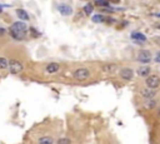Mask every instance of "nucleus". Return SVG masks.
<instances>
[{
    "label": "nucleus",
    "mask_w": 160,
    "mask_h": 144,
    "mask_svg": "<svg viewBox=\"0 0 160 144\" xmlns=\"http://www.w3.org/2000/svg\"><path fill=\"white\" fill-rule=\"evenodd\" d=\"M155 61H156V63H159L160 64V51H158V53H156V55H155V59H154Z\"/></svg>",
    "instance_id": "21"
},
{
    "label": "nucleus",
    "mask_w": 160,
    "mask_h": 144,
    "mask_svg": "<svg viewBox=\"0 0 160 144\" xmlns=\"http://www.w3.org/2000/svg\"><path fill=\"white\" fill-rule=\"evenodd\" d=\"M95 5H99V6H109L110 3H108V2H97V3H95Z\"/></svg>",
    "instance_id": "20"
},
{
    "label": "nucleus",
    "mask_w": 160,
    "mask_h": 144,
    "mask_svg": "<svg viewBox=\"0 0 160 144\" xmlns=\"http://www.w3.org/2000/svg\"><path fill=\"white\" fill-rule=\"evenodd\" d=\"M119 77L124 80V81H130L134 78V69L130 67H123L119 69Z\"/></svg>",
    "instance_id": "4"
},
{
    "label": "nucleus",
    "mask_w": 160,
    "mask_h": 144,
    "mask_svg": "<svg viewBox=\"0 0 160 144\" xmlns=\"http://www.w3.org/2000/svg\"><path fill=\"white\" fill-rule=\"evenodd\" d=\"M3 12V5H0V13Z\"/></svg>",
    "instance_id": "24"
},
{
    "label": "nucleus",
    "mask_w": 160,
    "mask_h": 144,
    "mask_svg": "<svg viewBox=\"0 0 160 144\" xmlns=\"http://www.w3.org/2000/svg\"><path fill=\"white\" fill-rule=\"evenodd\" d=\"M58 10H59V13L61 15H64V16H69V15L73 14V8L69 4H64V3L59 4L58 5Z\"/></svg>",
    "instance_id": "9"
},
{
    "label": "nucleus",
    "mask_w": 160,
    "mask_h": 144,
    "mask_svg": "<svg viewBox=\"0 0 160 144\" xmlns=\"http://www.w3.org/2000/svg\"><path fill=\"white\" fill-rule=\"evenodd\" d=\"M156 114H158V117L160 118V107H159V108L156 109Z\"/></svg>",
    "instance_id": "23"
},
{
    "label": "nucleus",
    "mask_w": 160,
    "mask_h": 144,
    "mask_svg": "<svg viewBox=\"0 0 160 144\" xmlns=\"http://www.w3.org/2000/svg\"><path fill=\"white\" fill-rule=\"evenodd\" d=\"M56 144H71V140L66 137H64V138H60L56 140Z\"/></svg>",
    "instance_id": "18"
},
{
    "label": "nucleus",
    "mask_w": 160,
    "mask_h": 144,
    "mask_svg": "<svg viewBox=\"0 0 160 144\" xmlns=\"http://www.w3.org/2000/svg\"><path fill=\"white\" fill-rule=\"evenodd\" d=\"M116 70H119V69H118V65L114 64V63H105V64L101 65V71L104 74H106V75L115 74Z\"/></svg>",
    "instance_id": "7"
},
{
    "label": "nucleus",
    "mask_w": 160,
    "mask_h": 144,
    "mask_svg": "<svg viewBox=\"0 0 160 144\" xmlns=\"http://www.w3.org/2000/svg\"><path fill=\"white\" fill-rule=\"evenodd\" d=\"M138 75L141 77V78H148L149 75H151V68L148 67V65H143L138 69Z\"/></svg>",
    "instance_id": "11"
},
{
    "label": "nucleus",
    "mask_w": 160,
    "mask_h": 144,
    "mask_svg": "<svg viewBox=\"0 0 160 144\" xmlns=\"http://www.w3.org/2000/svg\"><path fill=\"white\" fill-rule=\"evenodd\" d=\"M60 69H61V67H60V64H59V63H55V61H51V63L46 64V67H45V73H46V74H49V75H54V74L59 73Z\"/></svg>",
    "instance_id": "8"
},
{
    "label": "nucleus",
    "mask_w": 160,
    "mask_h": 144,
    "mask_svg": "<svg viewBox=\"0 0 160 144\" xmlns=\"http://www.w3.org/2000/svg\"><path fill=\"white\" fill-rule=\"evenodd\" d=\"M6 34V29L5 28H0V35H4Z\"/></svg>",
    "instance_id": "22"
},
{
    "label": "nucleus",
    "mask_w": 160,
    "mask_h": 144,
    "mask_svg": "<svg viewBox=\"0 0 160 144\" xmlns=\"http://www.w3.org/2000/svg\"><path fill=\"white\" fill-rule=\"evenodd\" d=\"M155 94H156V90L149 89V88H146V87H145V88H143V89H140V95H141L144 99H146V100L154 99Z\"/></svg>",
    "instance_id": "10"
},
{
    "label": "nucleus",
    "mask_w": 160,
    "mask_h": 144,
    "mask_svg": "<svg viewBox=\"0 0 160 144\" xmlns=\"http://www.w3.org/2000/svg\"><path fill=\"white\" fill-rule=\"evenodd\" d=\"M93 22L94 23H103L104 22V16L101 14H97L93 16Z\"/></svg>",
    "instance_id": "17"
},
{
    "label": "nucleus",
    "mask_w": 160,
    "mask_h": 144,
    "mask_svg": "<svg viewBox=\"0 0 160 144\" xmlns=\"http://www.w3.org/2000/svg\"><path fill=\"white\" fill-rule=\"evenodd\" d=\"M83 10H84V13L87 14V15H91L93 12H94V4H91V3L85 4L84 8H83Z\"/></svg>",
    "instance_id": "15"
},
{
    "label": "nucleus",
    "mask_w": 160,
    "mask_h": 144,
    "mask_svg": "<svg viewBox=\"0 0 160 144\" xmlns=\"http://www.w3.org/2000/svg\"><path fill=\"white\" fill-rule=\"evenodd\" d=\"M91 77V70L87 67H79L73 70V78L77 81H87Z\"/></svg>",
    "instance_id": "2"
},
{
    "label": "nucleus",
    "mask_w": 160,
    "mask_h": 144,
    "mask_svg": "<svg viewBox=\"0 0 160 144\" xmlns=\"http://www.w3.org/2000/svg\"><path fill=\"white\" fill-rule=\"evenodd\" d=\"M136 60L139 61V63L146 65V64H149V63H150V61L153 60V55H151V53H150L149 50H140L139 53H138Z\"/></svg>",
    "instance_id": "6"
},
{
    "label": "nucleus",
    "mask_w": 160,
    "mask_h": 144,
    "mask_svg": "<svg viewBox=\"0 0 160 144\" xmlns=\"http://www.w3.org/2000/svg\"><path fill=\"white\" fill-rule=\"evenodd\" d=\"M6 68H9L8 59L4 57H0V69H6Z\"/></svg>",
    "instance_id": "16"
},
{
    "label": "nucleus",
    "mask_w": 160,
    "mask_h": 144,
    "mask_svg": "<svg viewBox=\"0 0 160 144\" xmlns=\"http://www.w3.org/2000/svg\"><path fill=\"white\" fill-rule=\"evenodd\" d=\"M9 33L10 35H12L13 39L15 40H23L28 33V26H26V23L24 22H15L12 24V26H10L9 29Z\"/></svg>",
    "instance_id": "1"
},
{
    "label": "nucleus",
    "mask_w": 160,
    "mask_h": 144,
    "mask_svg": "<svg viewBox=\"0 0 160 144\" xmlns=\"http://www.w3.org/2000/svg\"><path fill=\"white\" fill-rule=\"evenodd\" d=\"M145 85L146 88L149 89H158L160 87V75L158 74H151V75H149L146 79H145Z\"/></svg>",
    "instance_id": "3"
},
{
    "label": "nucleus",
    "mask_w": 160,
    "mask_h": 144,
    "mask_svg": "<svg viewBox=\"0 0 160 144\" xmlns=\"http://www.w3.org/2000/svg\"><path fill=\"white\" fill-rule=\"evenodd\" d=\"M155 104H156V103H155V100L154 99H150V100H146V104H145V107L149 109V108H154L155 107Z\"/></svg>",
    "instance_id": "19"
},
{
    "label": "nucleus",
    "mask_w": 160,
    "mask_h": 144,
    "mask_svg": "<svg viewBox=\"0 0 160 144\" xmlns=\"http://www.w3.org/2000/svg\"><path fill=\"white\" fill-rule=\"evenodd\" d=\"M16 15H18V18L20 20H23L24 23H26V22H29V20H30V15L28 14V12H26V10H24V9H16Z\"/></svg>",
    "instance_id": "12"
},
{
    "label": "nucleus",
    "mask_w": 160,
    "mask_h": 144,
    "mask_svg": "<svg viewBox=\"0 0 160 144\" xmlns=\"http://www.w3.org/2000/svg\"><path fill=\"white\" fill-rule=\"evenodd\" d=\"M9 70H10V73L12 74H20L21 71L24 70V65L21 61L16 60V59H12V60H9Z\"/></svg>",
    "instance_id": "5"
},
{
    "label": "nucleus",
    "mask_w": 160,
    "mask_h": 144,
    "mask_svg": "<svg viewBox=\"0 0 160 144\" xmlns=\"http://www.w3.org/2000/svg\"><path fill=\"white\" fill-rule=\"evenodd\" d=\"M131 39L135 40V42H139V43H145L146 42V36L140 32H134L131 34Z\"/></svg>",
    "instance_id": "13"
},
{
    "label": "nucleus",
    "mask_w": 160,
    "mask_h": 144,
    "mask_svg": "<svg viewBox=\"0 0 160 144\" xmlns=\"http://www.w3.org/2000/svg\"><path fill=\"white\" fill-rule=\"evenodd\" d=\"M38 144H54V138L50 135H43L38 139Z\"/></svg>",
    "instance_id": "14"
}]
</instances>
